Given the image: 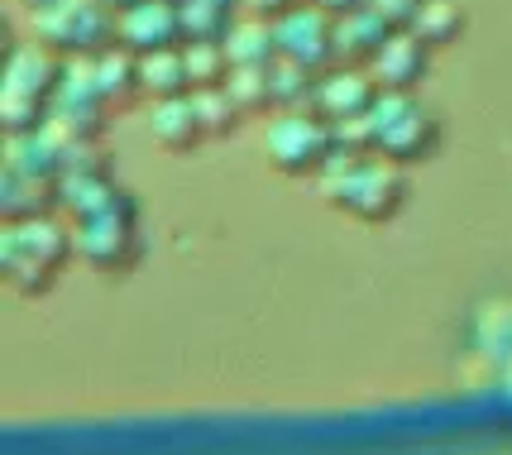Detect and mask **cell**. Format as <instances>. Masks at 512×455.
<instances>
[{"label":"cell","instance_id":"44dd1931","mask_svg":"<svg viewBox=\"0 0 512 455\" xmlns=\"http://www.w3.org/2000/svg\"><path fill=\"white\" fill-rule=\"evenodd\" d=\"M268 82H273V115L278 111H316V91H321V77H316V72L278 58V63L268 68Z\"/></svg>","mask_w":512,"mask_h":455},{"label":"cell","instance_id":"603a6c76","mask_svg":"<svg viewBox=\"0 0 512 455\" xmlns=\"http://www.w3.org/2000/svg\"><path fill=\"white\" fill-rule=\"evenodd\" d=\"M182 53H187V77H192V91H216V87H225V82H230V72H235L225 44H182Z\"/></svg>","mask_w":512,"mask_h":455},{"label":"cell","instance_id":"e0dca14e","mask_svg":"<svg viewBox=\"0 0 512 455\" xmlns=\"http://www.w3.org/2000/svg\"><path fill=\"white\" fill-rule=\"evenodd\" d=\"M96 63V87H101V96H106V106H111V115L130 111L134 101L144 96V77H139V58H134L130 48H106L101 58H91Z\"/></svg>","mask_w":512,"mask_h":455},{"label":"cell","instance_id":"ba28073f","mask_svg":"<svg viewBox=\"0 0 512 455\" xmlns=\"http://www.w3.org/2000/svg\"><path fill=\"white\" fill-rule=\"evenodd\" d=\"M63 77H67V58H58V53L44 48L39 39H20V44H10V53H5L0 91L53 106V96H58V87H63Z\"/></svg>","mask_w":512,"mask_h":455},{"label":"cell","instance_id":"8fae6325","mask_svg":"<svg viewBox=\"0 0 512 455\" xmlns=\"http://www.w3.org/2000/svg\"><path fill=\"white\" fill-rule=\"evenodd\" d=\"M120 48L134 58H149L163 48H182V10L178 0H149L130 15H120Z\"/></svg>","mask_w":512,"mask_h":455},{"label":"cell","instance_id":"52a82bcc","mask_svg":"<svg viewBox=\"0 0 512 455\" xmlns=\"http://www.w3.org/2000/svg\"><path fill=\"white\" fill-rule=\"evenodd\" d=\"M273 39H278V58H288L297 68L316 72V77L340 68L335 63V20L316 5H302L283 20H273Z\"/></svg>","mask_w":512,"mask_h":455},{"label":"cell","instance_id":"f1b7e54d","mask_svg":"<svg viewBox=\"0 0 512 455\" xmlns=\"http://www.w3.org/2000/svg\"><path fill=\"white\" fill-rule=\"evenodd\" d=\"M15 5H24L29 15H39V10H48V5H58V0H15Z\"/></svg>","mask_w":512,"mask_h":455},{"label":"cell","instance_id":"cb8c5ba5","mask_svg":"<svg viewBox=\"0 0 512 455\" xmlns=\"http://www.w3.org/2000/svg\"><path fill=\"white\" fill-rule=\"evenodd\" d=\"M273 68V63H268ZM268 68H235L225 91L235 96V106L245 115H273V82H268Z\"/></svg>","mask_w":512,"mask_h":455},{"label":"cell","instance_id":"5b68a950","mask_svg":"<svg viewBox=\"0 0 512 455\" xmlns=\"http://www.w3.org/2000/svg\"><path fill=\"white\" fill-rule=\"evenodd\" d=\"M340 154L335 125L321 111H278L268 115L264 163L283 178H321L326 163Z\"/></svg>","mask_w":512,"mask_h":455},{"label":"cell","instance_id":"d4e9b609","mask_svg":"<svg viewBox=\"0 0 512 455\" xmlns=\"http://www.w3.org/2000/svg\"><path fill=\"white\" fill-rule=\"evenodd\" d=\"M369 10L383 15L393 29H412V20L426 10V0H369Z\"/></svg>","mask_w":512,"mask_h":455},{"label":"cell","instance_id":"5bb4252c","mask_svg":"<svg viewBox=\"0 0 512 455\" xmlns=\"http://www.w3.org/2000/svg\"><path fill=\"white\" fill-rule=\"evenodd\" d=\"M149 139H154L163 154H173V159H187V154H197L201 144H211L206 130H201V120H197L192 96H182V101H158L154 111H149Z\"/></svg>","mask_w":512,"mask_h":455},{"label":"cell","instance_id":"9a60e30c","mask_svg":"<svg viewBox=\"0 0 512 455\" xmlns=\"http://www.w3.org/2000/svg\"><path fill=\"white\" fill-rule=\"evenodd\" d=\"M182 44H225L230 29L245 20V0H178Z\"/></svg>","mask_w":512,"mask_h":455},{"label":"cell","instance_id":"7402d4cb","mask_svg":"<svg viewBox=\"0 0 512 455\" xmlns=\"http://www.w3.org/2000/svg\"><path fill=\"white\" fill-rule=\"evenodd\" d=\"M192 106H197V120H201V130H206V139H230L249 120V115L235 106V96H230L225 87L192 91Z\"/></svg>","mask_w":512,"mask_h":455},{"label":"cell","instance_id":"9c48e42d","mask_svg":"<svg viewBox=\"0 0 512 455\" xmlns=\"http://www.w3.org/2000/svg\"><path fill=\"white\" fill-rule=\"evenodd\" d=\"M134 197L115 182L111 168H77L58 178V211L72 216V226L96 221V216H111V211H130Z\"/></svg>","mask_w":512,"mask_h":455},{"label":"cell","instance_id":"4fadbf2b","mask_svg":"<svg viewBox=\"0 0 512 455\" xmlns=\"http://www.w3.org/2000/svg\"><path fill=\"white\" fill-rule=\"evenodd\" d=\"M393 34H398V29L383 20V15L355 10V15L335 20V63H340V68H369Z\"/></svg>","mask_w":512,"mask_h":455},{"label":"cell","instance_id":"ffe728a7","mask_svg":"<svg viewBox=\"0 0 512 455\" xmlns=\"http://www.w3.org/2000/svg\"><path fill=\"white\" fill-rule=\"evenodd\" d=\"M465 24H469V15H465V5H460V0H426V10L412 20V29H407V34H417V39L436 53V48L460 44Z\"/></svg>","mask_w":512,"mask_h":455},{"label":"cell","instance_id":"2e32d148","mask_svg":"<svg viewBox=\"0 0 512 455\" xmlns=\"http://www.w3.org/2000/svg\"><path fill=\"white\" fill-rule=\"evenodd\" d=\"M53 206H58V182L29 178L20 168H5L0 163V211H5V221L53 216Z\"/></svg>","mask_w":512,"mask_h":455},{"label":"cell","instance_id":"d6986e66","mask_svg":"<svg viewBox=\"0 0 512 455\" xmlns=\"http://www.w3.org/2000/svg\"><path fill=\"white\" fill-rule=\"evenodd\" d=\"M225 53L235 68H268L278 63V39H273V20H259V15H245V20L230 29L225 39Z\"/></svg>","mask_w":512,"mask_h":455},{"label":"cell","instance_id":"83f0119b","mask_svg":"<svg viewBox=\"0 0 512 455\" xmlns=\"http://www.w3.org/2000/svg\"><path fill=\"white\" fill-rule=\"evenodd\" d=\"M115 15H130V10H139V5H149V0H106Z\"/></svg>","mask_w":512,"mask_h":455},{"label":"cell","instance_id":"8992f818","mask_svg":"<svg viewBox=\"0 0 512 455\" xmlns=\"http://www.w3.org/2000/svg\"><path fill=\"white\" fill-rule=\"evenodd\" d=\"M72 245H77V264H87V269L101 273V278H125V273H134V264L144 259L139 206L72 226Z\"/></svg>","mask_w":512,"mask_h":455},{"label":"cell","instance_id":"ac0fdd59","mask_svg":"<svg viewBox=\"0 0 512 455\" xmlns=\"http://www.w3.org/2000/svg\"><path fill=\"white\" fill-rule=\"evenodd\" d=\"M139 77H144V96L149 101H182L192 96V77H187V53L182 48H163V53H149L139 58Z\"/></svg>","mask_w":512,"mask_h":455},{"label":"cell","instance_id":"6da1fadb","mask_svg":"<svg viewBox=\"0 0 512 455\" xmlns=\"http://www.w3.org/2000/svg\"><path fill=\"white\" fill-rule=\"evenodd\" d=\"M316 192L335 206L340 216H350L359 226H393L402 216V206L412 197L407 168L379 159V154H335L326 163V173L316 178Z\"/></svg>","mask_w":512,"mask_h":455},{"label":"cell","instance_id":"277c9868","mask_svg":"<svg viewBox=\"0 0 512 455\" xmlns=\"http://www.w3.org/2000/svg\"><path fill=\"white\" fill-rule=\"evenodd\" d=\"M29 39H39L67 63L101 58L106 48L120 44V15L106 0H58L39 15H29Z\"/></svg>","mask_w":512,"mask_h":455},{"label":"cell","instance_id":"7c38bea8","mask_svg":"<svg viewBox=\"0 0 512 455\" xmlns=\"http://www.w3.org/2000/svg\"><path fill=\"white\" fill-rule=\"evenodd\" d=\"M426 72H431V48L417 34H407V29H398L383 44L379 58L369 63V77L379 82V91H398V96H412L426 82Z\"/></svg>","mask_w":512,"mask_h":455},{"label":"cell","instance_id":"4316f807","mask_svg":"<svg viewBox=\"0 0 512 455\" xmlns=\"http://www.w3.org/2000/svg\"><path fill=\"white\" fill-rule=\"evenodd\" d=\"M316 10H326L331 20H345V15H355V10H369V0H312Z\"/></svg>","mask_w":512,"mask_h":455},{"label":"cell","instance_id":"484cf974","mask_svg":"<svg viewBox=\"0 0 512 455\" xmlns=\"http://www.w3.org/2000/svg\"><path fill=\"white\" fill-rule=\"evenodd\" d=\"M302 5H312V0H245V10L259 15V20H283V15L302 10Z\"/></svg>","mask_w":512,"mask_h":455},{"label":"cell","instance_id":"7a4b0ae2","mask_svg":"<svg viewBox=\"0 0 512 455\" xmlns=\"http://www.w3.org/2000/svg\"><path fill=\"white\" fill-rule=\"evenodd\" d=\"M77 259L72 226L58 216H29L0 226V278L20 297H44L58 288L63 269Z\"/></svg>","mask_w":512,"mask_h":455},{"label":"cell","instance_id":"30bf717a","mask_svg":"<svg viewBox=\"0 0 512 455\" xmlns=\"http://www.w3.org/2000/svg\"><path fill=\"white\" fill-rule=\"evenodd\" d=\"M379 96L383 91L369 77V68H331L321 77V91H316V111L326 115L331 125H359L379 106Z\"/></svg>","mask_w":512,"mask_h":455},{"label":"cell","instance_id":"3957f363","mask_svg":"<svg viewBox=\"0 0 512 455\" xmlns=\"http://www.w3.org/2000/svg\"><path fill=\"white\" fill-rule=\"evenodd\" d=\"M359 135H364V149L379 154V159L398 163V168H412V163L436 159L441 139H446V125L441 115L422 106L417 96H398V91H383L379 106L359 120Z\"/></svg>","mask_w":512,"mask_h":455}]
</instances>
